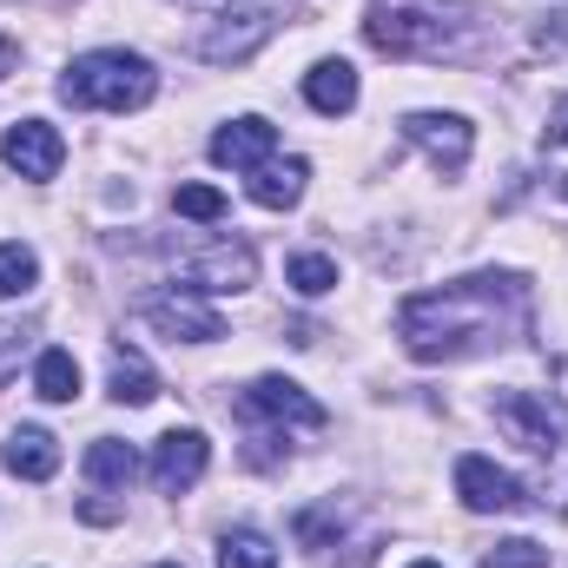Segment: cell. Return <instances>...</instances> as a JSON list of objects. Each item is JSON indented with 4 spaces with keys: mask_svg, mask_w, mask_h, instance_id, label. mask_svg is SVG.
Instances as JSON below:
<instances>
[{
    "mask_svg": "<svg viewBox=\"0 0 568 568\" xmlns=\"http://www.w3.org/2000/svg\"><path fill=\"white\" fill-rule=\"evenodd\" d=\"M529 331V278L523 272H469V278L417 291L397 304V337L417 364H456L503 351Z\"/></svg>",
    "mask_w": 568,
    "mask_h": 568,
    "instance_id": "obj_1",
    "label": "cell"
},
{
    "mask_svg": "<svg viewBox=\"0 0 568 568\" xmlns=\"http://www.w3.org/2000/svg\"><path fill=\"white\" fill-rule=\"evenodd\" d=\"M364 40L384 60H483L496 47L476 0H371Z\"/></svg>",
    "mask_w": 568,
    "mask_h": 568,
    "instance_id": "obj_2",
    "label": "cell"
},
{
    "mask_svg": "<svg viewBox=\"0 0 568 568\" xmlns=\"http://www.w3.org/2000/svg\"><path fill=\"white\" fill-rule=\"evenodd\" d=\"M152 93H159L152 60H145V53H126V47L80 53V60L60 73V100H67V106H87V113H140Z\"/></svg>",
    "mask_w": 568,
    "mask_h": 568,
    "instance_id": "obj_3",
    "label": "cell"
},
{
    "mask_svg": "<svg viewBox=\"0 0 568 568\" xmlns=\"http://www.w3.org/2000/svg\"><path fill=\"white\" fill-rule=\"evenodd\" d=\"M199 13V33H192V53L212 60V67H239L252 60L284 20L297 13V0H185Z\"/></svg>",
    "mask_w": 568,
    "mask_h": 568,
    "instance_id": "obj_4",
    "label": "cell"
},
{
    "mask_svg": "<svg viewBox=\"0 0 568 568\" xmlns=\"http://www.w3.org/2000/svg\"><path fill=\"white\" fill-rule=\"evenodd\" d=\"M496 424L509 429V443H523L529 456L549 463V489L568 503V404L549 390H496Z\"/></svg>",
    "mask_w": 568,
    "mask_h": 568,
    "instance_id": "obj_5",
    "label": "cell"
},
{
    "mask_svg": "<svg viewBox=\"0 0 568 568\" xmlns=\"http://www.w3.org/2000/svg\"><path fill=\"white\" fill-rule=\"evenodd\" d=\"M232 410H239V424H252L258 443H278L284 429H324L331 424V410H324L311 390H297L291 377H258V384H245V390L232 397Z\"/></svg>",
    "mask_w": 568,
    "mask_h": 568,
    "instance_id": "obj_6",
    "label": "cell"
},
{
    "mask_svg": "<svg viewBox=\"0 0 568 568\" xmlns=\"http://www.w3.org/2000/svg\"><path fill=\"white\" fill-rule=\"evenodd\" d=\"M140 317L152 324V331H165L172 344H219V337H225V317H219V304H212L205 291H185V284H172V291L145 297Z\"/></svg>",
    "mask_w": 568,
    "mask_h": 568,
    "instance_id": "obj_7",
    "label": "cell"
},
{
    "mask_svg": "<svg viewBox=\"0 0 568 568\" xmlns=\"http://www.w3.org/2000/svg\"><path fill=\"white\" fill-rule=\"evenodd\" d=\"M456 496H463L469 516H516V509L536 503V496H529L509 469H496L489 456H463V463H456Z\"/></svg>",
    "mask_w": 568,
    "mask_h": 568,
    "instance_id": "obj_8",
    "label": "cell"
},
{
    "mask_svg": "<svg viewBox=\"0 0 568 568\" xmlns=\"http://www.w3.org/2000/svg\"><path fill=\"white\" fill-rule=\"evenodd\" d=\"M179 278H185V291L232 297V291H245V284L258 278V258H252V245H239V239H219V245L192 252V258L179 265Z\"/></svg>",
    "mask_w": 568,
    "mask_h": 568,
    "instance_id": "obj_9",
    "label": "cell"
},
{
    "mask_svg": "<svg viewBox=\"0 0 568 568\" xmlns=\"http://www.w3.org/2000/svg\"><path fill=\"white\" fill-rule=\"evenodd\" d=\"M404 140L417 145L443 179H456V172L469 165V152H476V133H469L463 113H410V120H404Z\"/></svg>",
    "mask_w": 568,
    "mask_h": 568,
    "instance_id": "obj_10",
    "label": "cell"
},
{
    "mask_svg": "<svg viewBox=\"0 0 568 568\" xmlns=\"http://www.w3.org/2000/svg\"><path fill=\"white\" fill-rule=\"evenodd\" d=\"M205 463H212V443H205L199 429H165V436L152 443V489H159V496H185V489L205 476Z\"/></svg>",
    "mask_w": 568,
    "mask_h": 568,
    "instance_id": "obj_11",
    "label": "cell"
},
{
    "mask_svg": "<svg viewBox=\"0 0 568 568\" xmlns=\"http://www.w3.org/2000/svg\"><path fill=\"white\" fill-rule=\"evenodd\" d=\"M0 159H7L20 179H53L60 159H67V140H60L47 120H20V126L0 133Z\"/></svg>",
    "mask_w": 568,
    "mask_h": 568,
    "instance_id": "obj_12",
    "label": "cell"
},
{
    "mask_svg": "<svg viewBox=\"0 0 568 568\" xmlns=\"http://www.w3.org/2000/svg\"><path fill=\"white\" fill-rule=\"evenodd\" d=\"M272 152H278V126L258 120V113H245V120H232V126L212 133V159H219V165H239V172L265 165Z\"/></svg>",
    "mask_w": 568,
    "mask_h": 568,
    "instance_id": "obj_13",
    "label": "cell"
},
{
    "mask_svg": "<svg viewBox=\"0 0 568 568\" xmlns=\"http://www.w3.org/2000/svg\"><path fill=\"white\" fill-rule=\"evenodd\" d=\"M0 463H7V476H20V483H47V476L60 469V436H47V429H33V424L7 429Z\"/></svg>",
    "mask_w": 568,
    "mask_h": 568,
    "instance_id": "obj_14",
    "label": "cell"
},
{
    "mask_svg": "<svg viewBox=\"0 0 568 568\" xmlns=\"http://www.w3.org/2000/svg\"><path fill=\"white\" fill-rule=\"evenodd\" d=\"M304 179H311V159H265V165H252V179H245V192L265 205V212H291L297 199H304Z\"/></svg>",
    "mask_w": 568,
    "mask_h": 568,
    "instance_id": "obj_15",
    "label": "cell"
},
{
    "mask_svg": "<svg viewBox=\"0 0 568 568\" xmlns=\"http://www.w3.org/2000/svg\"><path fill=\"white\" fill-rule=\"evenodd\" d=\"M304 100H311L324 120L351 113V106H357V67H351V60H317V67L304 73Z\"/></svg>",
    "mask_w": 568,
    "mask_h": 568,
    "instance_id": "obj_16",
    "label": "cell"
},
{
    "mask_svg": "<svg viewBox=\"0 0 568 568\" xmlns=\"http://www.w3.org/2000/svg\"><path fill=\"white\" fill-rule=\"evenodd\" d=\"M106 390H113V404H126V410H140L159 397V377H152V364H145L140 351H113V377H106Z\"/></svg>",
    "mask_w": 568,
    "mask_h": 568,
    "instance_id": "obj_17",
    "label": "cell"
},
{
    "mask_svg": "<svg viewBox=\"0 0 568 568\" xmlns=\"http://www.w3.org/2000/svg\"><path fill=\"white\" fill-rule=\"evenodd\" d=\"M87 476H93V483H106V489H126V483L140 476L133 443H120V436H93V449H87Z\"/></svg>",
    "mask_w": 568,
    "mask_h": 568,
    "instance_id": "obj_18",
    "label": "cell"
},
{
    "mask_svg": "<svg viewBox=\"0 0 568 568\" xmlns=\"http://www.w3.org/2000/svg\"><path fill=\"white\" fill-rule=\"evenodd\" d=\"M542 185H549V199L568 205V93L556 100L549 133H542Z\"/></svg>",
    "mask_w": 568,
    "mask_h": 568,
    "instance_id": "obj_19",
    "label": "cell"
},
{
    "mask_svg": "<svg viewBox=\"0 0 568 568\" xmlns=\"http://www.w3.org/2000/svg\"><path fill=\"white\" fill-rule=\"evenodd\" d=\"M33 390H40L47 404H73V397H80V364H73V351H40Z\"/></svg>",
    "mask_w": 568,
    "mask_h": 568,
    "instance_id": "obj_20",
    "label": "cell"
},
{
    "mask_svg": "<svg viewBox=\"0 0 568 568\" xmlns=\"http://www.w3.org/2000/svg\"><path fill=\"white\" fill-rule=\"evenodd\" d=\"M219 568H278V549L258 529H225L219 536Z\"/></svg>",
    "mask_w": 568,
    "mask_h": 568,
    "instance_id": "obj_21",
    "label": "cell"
},
{
    "mask_svg": "<svg viewBox=\"0 0 568 568\" xmlns=\"http://www.w3.org/2000/svg\"><path fill=\"white\" fill-rule=\"evenodd\" d=\"M40 278V258H33V245H20V239H7L0 245V297H27Z\"/></svg>",
    "mask_w": 568,
    "mask_h": 568,
    "instance_id": "obj_22",
    "label": "cell"
},
{
    "mask_svg": "<svg viewBox=\"0 0 568 568\" xmlns=\"http://www.w3.org/2000/svg\"><path fill=\"white\" fill-rule=\"evenodd\" d=\"M284 278L297 297H324L331 284H337V258H324V252H297L291 265H284Z\"/></svg>",
    "mask_w": 568,
    "mask_h": 568,
    "instance_id": "obj_23",
    "label": "cell"
},
{
    "mask_svg": "<svg viewBox=\"0 0 568 568\" xmlns=\"http://www.w3.org/2000/svg\"><path fill=\"white\" fill-rule=\"evenodd\" d=\"M172 212L179 219H199V225H219L225 219V192L219 185H179L172 192Z\"/></svg>",
    "mask_w": 568,
    "mask_h": 568,
    "instance_id": "obj_24",
    "label": "cell"
},
{
    "mask_svg": "<svg viewBox=\"0 0 568 568\" xmlns=\"http://www.w3.org/2000/svg\"><path fill=\"white\" fill-rule=\"evenodd\" d=\"M483 568H549V549L529 542V536H509V542L483 549Z\"/></svg>",
    "mask_w": 568,
    "mask_h": 568,
    "instance_id": "obj_25",
    "label": "cell"
},
{
    "mask_svg": "<svg viewBox=\"0 0 568 568\" xmlns=\"http://www.w3.org/2000/svg\"><path fill=\"white\" fill-rule=\"evenodd\" d=\"M27 351H33V324H0V384L27 364Z\"/></svg>",
    "mask_w": 568,
    "mask_h": 568,
    "instance_id": "obj_26",
    "label": "cell"
},
{
    "mask_svg": "<svg viewBox=\"0 0 568 568\" xmlns=\"http://www.w3.org/2000/svg\"><path fill=\"white\" fill-rule=\"evenodd\" d=\"M80 516H87V523H120V509H113V503H80Z\"/></svg>",
    "mask_w": 568,
    "mask_h": 568,
    "instance_id": "obj_27",
    "label": "cell"
},
{
    "mask_svg": "<svg viewBox=\"0 0 568 568\" xmlns=\"http://www.w3.org/2000/svg\"><path fill=\"white\" fill-rule=\"evenodd\" d=\"M13 60H20V47H13V40H7V33H0V80H7V73H13Z\"/></svg>",
    "mask_w": 568,
    "mask_h": 568,
    "instance_id": "obj_28",
    "label": "cell"
},
{
    "mask_svg": "<svg viewBox=\"0 0 568 568\" xmlns=\"http://www.w3.org/2000/svg\"><path fill=\"white\" fill-rule=\"evenodd\" d=\"M410 568H443V562H410Z\"/></svg>",
    "mask_w": 568,
    "mask_h": 568,
    "instance_id": "obj_29",
    "label": "cell"
},
{
    "mask_svg": "<svg viewBox=\"0 0 568 568\" xmlns=\"http://www.w3.org/2000/svg\"><path fill=\"white\" fill-rule=\"evenodd\" d=\"M159 568H179V562H159Z\"/></svg>",
    "mask_w": 568,
    "mask_h": 568,
    "instance_id": "obj_30",
    "label": "cell"
}]
</instances>
